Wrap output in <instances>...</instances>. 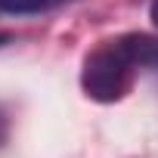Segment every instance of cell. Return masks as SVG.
Segmentation results:
<instances>
[{"label":"cell","instance_id":"cell-2","mask_svg":"<svg viewBox=\"0 0 158 158\" xmlns=\"http://www.w3.org/2000/svg\"><path fill=\"white\" fill-rule=\"evenodd\" d=\"M65 3H71V0H0V13L3 16H34V13H50Z\"/></svg>","mask_w":158,"mask_h":158},{"label":"cell","instance_id":"cell-3","mask_svg":"<svg viewBox=\"0 0 158 158\" xmlns=\"http://www.w3.org/2000/svg\"><path fill=\"white\" fill-rule=\"evenodd\" d=\"M6 130H10V124H6V115H3V109H0V146H3V139H6Z\"/></svg>","mask_w":158,"mask_h":158},{"label":"cell","instance_id":"cell-1","mask_svg":"<svg viewBox=\"0 0 158 158\" xmlns=\"http://www.w3.org/2000/svg\"><path fill=\"white\" fill-rule=\"evenodd\" d=\"M143 68L139 53H136V37L124 34L118 40H109L96 47L81 68V87L90 99L96 102H118L127 96L133 74Z\"/></svg>","mask_w":158,"mask_h":158},{"label":"cell","instance_id":"cell-5","mask_svg":"<svg viewBox=\"0 0 158 158\" xmlns=\"http://www.w3.org/2000/svg\"><path fill=\"white\" fill-rule=\"evenodd\" d=\"M6 40H10V34H6V31H0V47H3Z\"/></svg>","mask_w":158,"mask_h":158},{"label":"cell","instance_id":"cell-4","mask_svg":"<svg viewBox=\"0 0 158 158\" xmlns=\"http://www.w3.org/2000/svg\"><path fill=\"white\" fill-rule=\"evenodd\" d=\"M149 19H152V25L158 28V0H152V6H149Z\"/></svg>","mask_w":158,"mask_h":158}]
</instances>
